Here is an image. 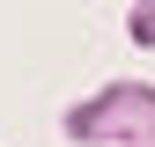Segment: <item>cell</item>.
<instances>
[{"label":"cell","mask_w":155,"mask_h":147,"mask_svg":"<svg viewBox=\"0 0 155 147\" xmlns=\"http://www.w3.org/2000/svg\"><path fill=\"white\" fill-rule=\"evenodd\" d=\"M67 140L81 147H155V88L140 81H111L96 103H74L67 110Z\"/></svg>","instance_id":"cell-1"},{"label":"cell","mask_w":155,"mask_h":147,"mask_svg":"<svg viewBox=\"0 0 155 147\" xmlns=\"http://www.w3.org/2000/svg\"><path fill=\"white\" fill-rule=\"evenodd\" d=\"M133 37H140V44H155V15H148V8H133Z\"/></svg>","instance_id":"cell-2"}]
</instances>
